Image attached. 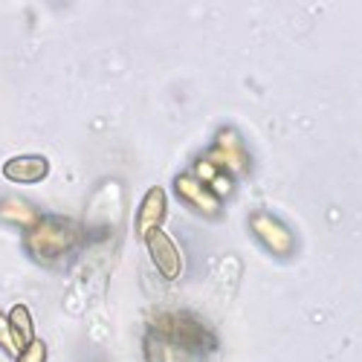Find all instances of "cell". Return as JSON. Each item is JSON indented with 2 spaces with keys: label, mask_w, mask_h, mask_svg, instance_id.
Listing matches in <instances>:
<instances>
[{
  "label": "cell",
  "mask_w": 362,
  "mask_h": 362,
  "mask_svg": "<svg viewBox=\"0 0 362 362\" xmlns=\"http://www.w3.org/2000/svg\"><path fill=\"white\" fill-rule=\"evenodd\" d=\"M148 330H154L163 339H168L174 348H180L189 356H206L218 348L215 330L206 322H200L192 313L183 310H148L145 316Z\"/></svg>",
  "instance_id": "6da1fadb"
},
{
  "label": "cell",
  "mask_w": 362,
  "mask_h": 362,
  "mask_svg": "<svg viewBox=\"0 0 362 362\" xmlns=\"http://www.w3.org/2000/svg\"><path fill=\"white\" fill-rule=\"evenodd\" d=\"M23 244H26V252L33 255L38 264L44 267H55L67 261L78 244H81V229L70 221V218H62V215H41V221L23 232Z\"/></svg>",
  "instance_id": "7a4b0ae2"
},
{
  "label": "cell",
  "mask_w": 362,
  "mask_h": 362,
  "mask_svg": "<svg viewBox=\"0 0 362 362\" xmlns=\"http://www.w3.org/2000/svg\"><path fill=\"white\" fill-rule=\"evenodd\" d=\"M209 163H215L221 174H229V177H247L250 168H252V160H250V151L240 139V134L235 128H221L215 134V145L209 151Z\"/></svg>",
  "instance_id": "3957f363"
},
{
  "label": "cell",
  "mask_w": 362,
  "mask_h": 362,
  "mask_svg": "<svg viewBox=\"0 0 362 362\" xmlns=\"http://www.w3.org/2000/svg\"><path fill=\"white\" fill-rule=\"evenodd\" d=\"M250 229L264 244V250L273 252L276 258H290L296 252V235H293V229L284 221H279L276 215L252 212L250 215Z\"/></svg>",
  "instance_id": "277c9868"
},
{
  "label": "cell",
  "mask_w": 362,
  "mask_h": 362,
  "mask_svg": "<svg viewBox=\"0 0 362 362\" xmlns=\"http://www.w3.org/2000/svg\"><path fill=\"white\" fill-rule=\"evenodd\" d=\"M174 192L180 200L186 206H192L203 218H221V212H223V200L218 197V192H212L206 183H200L192 171L189 174L183 171V174L174 177Z\"/></svg>",
  "instance_id": "5b68a950"
},
{
  "label": "cell",
  "mask_w": 362,
  "mask_h": 362,
  "mask_svg": "<svg viewBox=\"0 0 362 362\" xmlns=\"http://www.w3.org/2000/svg\"><path fill=\"white\" fill-rule=\"evenodd\" d=\"M145 247L151 255V264L157 267V273L168 281H177L183 276V255H180V247L174 244V238L165 235L163 229H154L145 238Z\"/></svg>",
  "instance_id": "8992f818"
},
{
  "label": "cell",
  "mask_w": 362,
  "mask_h": 362,
  "mask_svg": "<svg viewBox=\"0 0 362 362\" xmlns=\"http://www.w3.org/2000/svg\"><path fill=\"white\" fill-rule=\"evenodd\" d=\"M165 215H168V194L163 186H151L145 192V197L139 200V209H136V218H134V232L139 240H145L154 229H163L165 223Z\"/></svg>",
  "instance_id": "52a82bcc"
},
{
  "label": "cell",
  "mask_w": 362,
  "mask_h": 362,
  "mask_svg": "<svg viewBox=\"0 0 362 362\" xmlns=\"http://www.w3.org/2000/svg\"><path fill=\"white\" fill-rule=\"evenodd\" d=\"M47 174H49V163L41 154H23L4 163V177L9 183H23V186L41 183V180H47Z\"/></svg>",
  "instance_id": "ba28073f"
},
{
  "label": "cell",
  "mask_w": 362,
  "mask_h": 362,
  "mask_svg": "<svg viewBox=\"0 0 362 362\" xmlns=\"http://www.w3.org/2000/svg\"><path fill=\"white\" fill-rule=\"evenodd\" d=\"M0 221H6L23 232H29L38 221H41V212L33 206V203H26L21 197H0Z\"/></svg>",
  "instance_id": "9c48e42d"
},
{
  "label": "cell",
  "mask_w": 362,
  "mask_h": 362,
  "mask_svg": "<svg viewBox=\"0 0 362 362\" xmlns=\"http://www.w3.org/2000/svg\"><path fill=\"white\" fill-rule=\"evenodd\" d=\"M142 356H145V362H189V354L174 348L168 339L154 334V330H148L142 339Z\"/></svg>",
  "instance_id": "30bf717a"
},
{
  "label": "cell",
  "mask_w": 362,
  "mask_h": 362,
  "mask_svg": "<svg viewBox=\"0 0 362 362\" xmlns=\"http://www.w3.org/2000/svg\"><path fill=\"white\" fill-rule=\"evenodd\" d=\"M9 327H12V339H15V348L23 351L29 342L35 339V322H33V313H29L26 305H15L9 313Z\"/></svg>",
  "instance_id": "8fae6325"
},
{
  "label": "cell",
  "mask_w": 362,
  "mask_h": 362,
  "mask_svg": "<svg viewBox=\"0 0 362 362\" xmlns=\"http://www.w3.org/2000/svg\"><path fill=\"white\" fill-rule=\"evenodd\" d=\"M47 356H49V348H47V342L44 339H33L29 342L18 356H15V362H47Z\"/></svg>",
  "instance_id": "7c38bea8"
},
{
  "label": "cell",
  "mask_w": 362,
  "mask_h": 362,
  "mask_svg": "<svg viewBox=\"0 0 362 362\" xmlns=\"http://www.w3.org/2000/svg\"><path fill=\"white\" fill-rule=\"evenodd\" d=\"M192 174L200 180V183H206L209 189H215V186H218V180L223 177V174L218 171V165H215V163H209L206 157H203V160H197V165H194V171H192Z\"/></svg>",
  "instance_id": "4fadbf2b"
},
{
  "label": "cell",
  "mask_w": 362,
  "mask_h": 362,
  "mask_svg": "<svg viewBox=\"0 0 362 362\" xmlns=\"http://www.w3.org/2000/svg\"><path fill=\"white\" fill-rule=\"evenodd\" d=\"M0 351H6L9 356H18L21 351L15 348V339H12V327H9V316L0 310Z\"/></svg>",
  "instance_id": "5bb4252c"
}]
</instances>
